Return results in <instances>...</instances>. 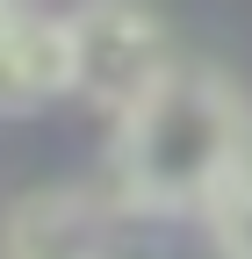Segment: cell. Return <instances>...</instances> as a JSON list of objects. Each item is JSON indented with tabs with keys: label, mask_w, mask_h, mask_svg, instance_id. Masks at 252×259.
<instances>
[{
	"label": "cell",
	"mask_w": 252,
	"mask_h": 259,
	"mask_svg": "<svg viewBox=\"0 0 252 259\" xmlns=\"http://www.w3.org/2000/svg\"><path fill=\"white\" fill-rule=\"evenodd\" d=\"M65 51H72V94L108 115H130L151 87L173 72V44L166 29L137 15V8H87L65 15Z\"/></svg>",
	"instance_id": "7a4b0ae2"
},
{
	"label": "cell",
	"mask_w": 252,
	"mask_h": 259,
	"mask_svg": "<svg viewBox=\"0 0 252 259\" xmlns=\"http://www.w3.org/2000/svg\"><path fill=\"white\" fill-rule=\"evenodd\" d=\"M0 259H122L108 216L79 187H36L0 216Z\"/></svg>",
	"instance_id": "3957f363"
},
{
	"label": "cell",
	"mask_w": 252,
	"mask_h": 259,
	"mask_svg": "<svg viewBox=\"0 0 252 259\" xmlns=\"http://www.w3.org/2000/svg\"><path fill=\"white\" fill-rule=\"evenodd\" d=\"M209 231H216V252L224 259H252V173H238L209 202Z\"/></svg>",
	"instance_id": "5b68a950"
},
{
	"label": "cell",
	"mask_w": 252,
	"mask_h": 259,
	"mask_svg": "<svg viewBox=\"0 0 252 259\" xmlns=\"http://www.w3.org/2000/svg\"><path fill=\"white\" fill-rule=\"evenodd\" d=\"M8 22H15V8H0V36H8Z\"/></svg>",
	"instance_id": "8992f818"
},
{
	"label": "cell",
	"mask_w": 252,
	"mask_h": 259,
	"mask_svg": "<svg viewBox=\"0 0 252 259\" xmlns=\"http://www.w3.org/2000/svg\"><path fill=\"white\" fill-rule=\"evenodd\" d=\"M245 173V101L209 65H173L130 115H115V187L137 216L209 209Z\"/></svg>",
	"instance_id": "6da1fadb"
},
{
	"label": "cell",
	"mask_w": 252,
	"mask_h": 259,
	"mask_svg": "<svg viewBox=\"0 0 252 259\" xmlns=\"http://www.w3.org/2000/svg\"><path fill=\"white\" fill-rule=\"evenodd\" d=\"M58 94H72V51H65V22L51 15H22L8 22V36H0V115H29L58 101Z\"/></svg>",
	"instance_id": "277c9868"
}]
</instances>
